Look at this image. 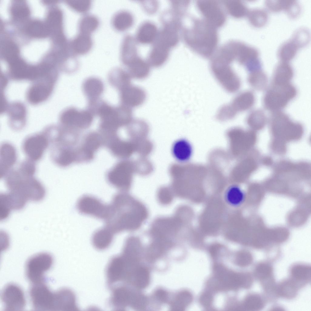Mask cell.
<instances>
[{"label": "cell", "mask_w": 311, "mask_h": 311, "mask_svg": "<svg viewBox=\"0 0 311 311\" xmlns=\"http://www.w3.org/2000/svg\"><path fill=\"white\" fill-rule=\"evenodd\" d=\"M210 66L214 76L226 91L234 93L239 89L240 79L228 64L211 59Z\"/></svg>", "instance_id": "cell-9"}, {"label": "cell", "mask_w": 311, "mask_h": 311, "mask_svg": "<svg viewBox=\"0 0 311 311\" xmlns=\"http://www.w3.org/2000/svg\"><path fill=\"white\" fill-rule=\"evenodd\" d=\"M291 273L292 276L296 280H306L310 278L311 268L305 265H296L292 268Z\"/></svg>", "instance_id": "cell-49"}, {"label": "cell", "mask_w": 311, "mask_h": 311, "mask_svg": "<svg viewBox=\"0 0 311 311\" xmlns=\"http://www.w3.org/2000/svg\"><path fill=\"white\" fill-rule=\"evenodd\" d=\"M158 34L156 26L152 22H146L139 27L137 34V40L142 44H149L155 41Z\"/></svg>", "instance_id": "cell-30"}, {"label": "cell", "mask_w": 311, "mask_h": 311, "mask_svg": "<svg viewBox=\"0 0 311 311\" xmlns=\"http://www.w3.org/2000/svg\"><path fill=\"white\" fill-rule=\"evenodd\" d=\"M49 145L48 138L43 130L26 137L22 143V148L27 159L36 162L41 159Z\"/></svg>", "instance_id": "cell-14"}, {"label": "cell", "mask_w": 311, "mask_h": 311, "mask_svg": "<svg viewBox=\"0 0 311 311\" xmlns=\"http://www.w3.org/2000/svg\"><path fill=\"white\" fill-rule=\"evenodd\" d=\"M146 97L145 91L142 88L131 84L120 89V98L125 106L130 108L140 106Z\"/></svg>", "instance_id": "cell-18"}, {"label": "cell", "mask_w": 311, "mask_h": 311, "mask_svg": "<svg viewBox=\"0 0 311 311\" xmlns=\"http://www.w3.org/2000/svg\"><path fill=\"white\" fill-rule=\"evenodd\" d=\"M133 22L132 15L129 12L123 11L115 15L113 19L112 24L116 30L122 31L130 28Z\"/></svg>", "instance_id": "cell-34"}, {"label": "cell", "mask_w": 311, "mask_h": 311, "mask_svg": "<svg viewBox=\"0 0 311 311\" xmlns=\"http://www.w3.org/2000/svg\"><path fill=\"white\" fill-rule=\"evenodd\" d=\"M293 75L291 66L287 62L281 61L275 68L272 84L282 85L290 83Z\"/></svg>", "instance_id": "cell-27"}, {"label": "cell", "mask_w": 311, "mask_h": 311, "mask_svg": "<svg viewBox=\"0 0 311 311\" xmlns=\"http://www.w3.org/2000/svg\"><path fill=\"white\" fill-rule=\"evenodd\" d=\"M93 120L92 116L88 112L69 108L60 114L59 126L67 129L82 131L91 126Z\"/></svg>", "instance_id": "cell-10"}, {"label": "cell", "mask_w": 311, "mask_h": 311, "mask_svg": "<svg viewBox=\"0 0 311 311\" xmlns=\"http://www.w3.org/2000/svg\"><path fill=\"white\" fill-rule=\"evenodd\" d=\"M181 223L177 214L170 217L158 218L151 225L150 234L152 241L171 245L172 240L176 236Z\"/></svg>", "instance_id": "cell-6"}, {"label": "cell", "mask_w": 311, "mask_h": 311, "mask_svg": "<svg viewBox=\"0 0 311 311\" xmlns=\"http://www.w3.org/2000/svg\"><path fill=\"white\" fill-rule=\"evenodd\" d=\"M57 77V73H51L40 76L32 81L26 94L28 102L32 105H37L46 100L53 92Z\"/></svg>", "instance_id": "cell-7"}, {"label": "cell", "mask_w": 311, "mask_h": 311, "mask_svg": "<svg viewBox=\"0 0 311 311\" xmlns=\"http://www.w3.org/2000/svg\"><path fill=\"white\" fill-rule=\"evenodd\" d=\"M190 27L183 29L186 45L195 53L205 58L212 57L218 41L217 28L204 19L192 18Z\"/></svg>", "instance_id": "cell-2"}, {"label": "cell", "mask_w": 311, "mask_h": 311, "mask_svg": "<svg viewBox=\"0 0 311 311\" xmlns=\"http://www.w3.org/2000/svg\"><path fill=\"white\" fill-rule=\"evenodd\" d=\"M29 295L33 308L36 310L53 311L55 292L43 282L33 284Z\"/></svg>", "instance_id": "cell-12"}, {"label": "cell", "mask_w": 311, "mask_h": 311, "mask_svg": "<svg viewBox=\"0 0 311 311\" xmlns=\"http://www.w3.org/2000/svg\"><path fill=\"white\" fill-rule=\"evenodd\" d=\"M130 168L128 162H118L106 172L107 181L110 185L119 190H128L131 183Z\"/></svg>", "instance_id": "cell-16"}, {"label": "cell", "mask_w": 311, "mask_h": 311, "mask_svg": "<svg viewBox=\"0 0 311 311\" xmlns=\"http://www.w3.org/2000/svg\"><path fill=\"white\" fill-rule=\"evenodd\" d=\"M156 298L159 301L161 302H166L167 299L168 294L167 292L162 289L157 290L155 293Z\"/></svg>", "instance_id": "cell-59"}, {"label": "cell", "mask_w": 311, "mask_h": 311, "mask_svg": "<svg viewBox=\"0 0 311 311\" xmlns=\"http://www.w3.org/2000/svg\"><path fill=\"white\" fill-rule=\"evenodd\" d=\"M109 205L105 226L114 234L138 229L147 218L145 206L129 194H116Z\"/></svg>", "instance_id": "cell-1"}, {"label": "cell", "mask_w": 311, "mask_h": 311, "mask_svg": "<svg viewBox=\"0 0 311 311\" xmlns=\"http://www.w3.org/2000/svg\"><path fill=\"white\" fill-rule=\"evenodd\" d=\"M200 299V303L202 306L205 307H208L212 303V297L210 294L205 293L201 296Z\"/></svg>", "instance_id": "cell-58"}, {"label": "cell", "mask_w": 311, "mask_h": 311, "mask_svg": "<svg viewBox=\"0 0 311 311\" xmlns=\"http://www.w3.org/2000/svg\"><path fill=\"white\" fill-rule=\"evenodd\" d=\"M1 49L2 55L8 63L19 57L18 49L12 42H5L2 44Z\"/></svg>", "instance_id": "cell-45"}, {"label": "cell", "mask_w": 311, "mask_h": 311, "mask_svg": "<svg viewBox=\"0 0 311 311\" xmlns=\"http://www.w3.org/2000/svg\"><path fill=\"white\" fill-rule=\"evenodd\" d=\"M134 282L138 288L143 289L145 288L149 284V274L145 268L140 267L138 268L134 273Z\"/></svg>", "instance_id": "cell-46"}, {"label": "cell", "mask_w": 311, "mask_h": 311, "mask_svg": "<svg viewBox=\"0 0 311 311\" xmlns=\"http://www.w3.org/2000/svg\"><path fill=\"white\" fill-rule=\"evenodd\" d=\"M174 193L168 188L160 189L157 194L158 200L160 203L164 205H167L171 203L173 200Z\"/></svg>", "instance_id": "cell-54"}, {"label": "cell", "mask_w": 311, "mask_h": 311, "mask_svg": "<svg viewBox=\"0 0 311 311\" xmlns=\"http://www.w3.org/2000/svg\"><path fill=\"white\" fill-rule=\"evenodd\" d=\"M78 309L75 295L72 290L64 288L55 292L53 311H78Z\"/></svg>", "instance_id": "cell-19"}, {"label": "cell", "mask_w": 311, "mask_h": 311, "mask_svg": "<svg viewBox=\"0 0 311 311\" xmlns=\"http://www.w3.org/2000/svg\"><path fill=\"white\" fill-rule=\"evenodd\" d=\"M172 153L175 159L178 161L184 162L189 160L193 154L192 146L186 139H179L173 144Z\"/></svg>", "instance_id": "cell-25"}, {"label": "cell", "mask_w": 311, "mask_h": 311, "mask_svg": "<svg viewBox=\"0 0 311 311\" xmlns=\"http://www.w3.org/2000/svg\"><path fill=\"white\" fill-rule=\"evenodd\" d=\"M26 29L28 34L35 37H46L50 33L46 23L39 20H34L29 22Z\"/></svg>", "instance_id": "cell-38"}, {"label": "cell", "mask_w": 311, "mask_h": 311, "mask_svg": "<svg viewBox=\"0 0 311 311\" xmlns=\"http://www.w3.org/2000/svg\"><path fill=\"white\" fill-rule=\"evenodd\" d=\"M236 114L230 104H229L222 107L218 111L216 117L220 120H226L234 118Z\"/></svg>", "instance_id": "cell-52"}, {"label": "cell", "mask_w": 311, "mask_h": 311, "mask_svg": "<svg viewBox=\"0 0 311 311\" xmlns=\"http://www.w3.org/2000/svg\"><path fill=\"white\" fill-rule=\"evenodd\" d=\"M69 5L76 11L84 13L87 12L90 8L91 1L87 0H71L68 1Z\"/></svg>", "instance_id": "cell-51"}, {"label": "cell", "mask_w": 311, "mask_h": 311, "mask_svg": "<svg viewBox=\"0 0 311 311\" xmlns=\"http://www.w3.org/2000/svg\"><path fill=\"white\" fill-rule=\"evenodd\" d=\"M267 120L266 115L263 110L256 109L251 111L247 118V122L251 126L259 129L263 127Z\"/></svg>", "instance_id": "cell-42"}, {"label": "cell", "mask_w": 311, "mask_h": 311, "mask_svg": "<svg viewBox=\"0 0 311 311\" xmlns=\"http://www.w3.org/2000/svg\"><path fill=\"white\" fill-rule=\"evenodd\" d=\"M6 110L10 127L15 130L23 128L26 124L27 114L24 104L19 102H14L8 105Z\"/></svg>", "instance_id": "cell-20"}, {"label": "cell", "mask_w": 311, "mask_h": 311, "mask_svg": "<svg viewBox=\"0 0 311 311\" xmlns=\"http://www.w3.org/2000/svg\"><path fill=\"white\" fill-rule=\"evenodd\" d=\"M77 208L80 213L100 219H107L109 212V205L103 203L98 198L92 196L84 195L79 198Z\"/></svg>", "instance_id": "cell-15"}, {"label": "cell", "mask_w": 311, "mask_h": 311, "mask_svg": "<svg viewBox=\"0 0 311 311\" xmlns=\"http://www.w3.org/2000/svg\"><path fill=\"white\" fill-rule=\"evenodd\" d=\"M126 66L128 68V72L131 78L142 80L146 78L149 74V64L138 56Z\"/></svg>", "instance_id": "cell-24"}, {"label": "cell", "mask_w": 311, "mask_h": 311, "mask_svg": "<svg viewBox=\"0 0 311 311\" xmlns=\"http://www.w3.org/2000/svg\"><path fill=\"white\" fill-rule=\"evenodd\" d=\"M227 12L236 18H243L247 16L249 10L246 5L239 0L222 1Z\"/></svg>", "instance_id": "cell-33"}, {"label": "cell", "mask_w": 311, "mask_h": 311, "mask_svg": "<svg viewBox=\"0 0 311 311\" xmlns=\"http://www.w3.org/2000/svg\"><path fill=\"white\" fill-rule=\"evenodd\" d=\"M111 288L109 304L112 308L115 310H121L130 306L134 293L122 286L116 285Z\"/></svg>", "instance_id": "cell-21"}, {"label": "cell", "mask_w": 311, "mask_h": 311, "mask_svg": "<svg viewBox=\"0 0 311 311\" xmlns=\"http://www.w3.org/2000/svg\"><path fill=\"white\" fill-rule=\"evenodd\" d=\"M53 261L52 256L47 252L40 253L31 256L26 265L27 279L32 284L43 282L44 273L51 268Z\"/></svg>", "instance_id": "cell-8"}, {"label": "cell", "mask_w": 311, "mask_h": 311, "mask_svg": "<svg viewBox=\"0 0 311 311\" xmlns=\"http://www.w3.org/2000/svg\"><path fill=\"white\" fill-rule=\"evenodd\" d=\"M248 81L254 89L261 91L266 88L268 79L266 75L260 70L249 73Z\"/></svg>", "instance_id": "cell-36"}, {"label": "cell", "mask_w": 311, "mask_h": 311, "mask_svg": "<svg viewBox=\"0 0 311 311\" xmlns=\"http://www.w3.org/2000/svg\"><path fill=\"white\" fill-rule=\"evenodd\" d=\"M1 297L5 311H20L26 305L24 293L18 285L9 283L2 289Z\"/></svg>", "instance_id": "cell-17"}, {"label": "cell", "mask_w": 311, "mask_h": 311, "mask_svg": "<svg viewBox=\"0 0 311 311\" xmlns=\"http://www.w3.org/2000/svg\"><path fill=\"white\" fill-rule=\"evenodd\" d=\"M255 98L251 91L243 92L236 96L230 104L232 108L237 113L251 108L254 105Z\"/></svg>", "instance_id": "cell-29"}, {"label": "cell", "mask_w": 311, "mask_h": 311, "mask_svg": "<svg viewBox=\"0 0 311 311\" xmlns=\"http://www.w3.org/2000/svg\"><path fill=\"white\" fill-rule=\"evenodd\" d=\"M226 198L227 202L234 206H238L243 203L245 198L244 191L238 186L233 185L227 190Z\"/></svg>", "instance_id": "cell-39"}, {"label": "cell", "mask_w": 311, "mask_h": 311, "mask_svg": "<svg viewBox=\"0 0 311 311\" xmlns=\"http://www.w3.org/2000/svg\"><path fill=\"white\" fill-rule=\"evenodd\" d=\"M222 2L215 0H197V7L203 19L217 28L223 26L226 16L222 7Z\"/></svg>", "instance_id": "cell-13"}, {"label": "cell", "mask_w": 311, "mask_h": 311, "mask_svg": "<svg viewBox=\"0 0 311 311\" xmlns=\"http://www.w3.org/2000/svg\"><path fill=\"white\" fill-rule=\"evenodd\" d=\"M15 149L8 142L3 143L0 146V178H3L12 169L17 160Z\"/></svg>", "instance_id": "cell-22"}, {"label": "cell", "mask_w": 311, "mask_h": 311, "mask_svg": "<svg viewBox=\"0 0 311 311\" xmlns=\"http://www.w3.org/2000/svg\"><path fill=\"white\" fill-rule=\"evenodd\" d=\"M272 271V268L269 264L261 263L256 266L255 270V275L258 279H264L270 276Z\"/></svg>", "instance_id": "cell-53"}, {"label": "cell", "mask_w": 311, "mask_h": 311, "mask_svg": "<svg viewBox=\"0 0 311 311\" xmlns=\"http://www.w3.org/2000/svg\"><path fill=\"white\" fill-rule=\"evenodd\" d=\"M114 234L105 226L96 231L92 238V243L94 248L102 250L108 248L112 243Z\"/></svg>", "instance_id": "cell-26"}, {"label": "cell", "mask_w": 311, "mask_h": 311, "mask_svg": "<svg viewBox=\"0 0 311 311\" xmlns=\"http://www.w3.org/2000/svg\"><path fill=\"white\" fill-rule=\"evenodd\" d=\"M99 111L101 118L99 132L102 135L114 133L132 120V110L125 106L117 108L116 110L104 104L100 107Z\"/></svg>", "instance_id": "cell-4"}, {"label": "cell", "mask_w": 311, "mask_h": 311, "mask_svg": "<svg viewBox=\"0 0 311 311\" xmlns=\"http://www.w3.org/2000/svg\"><path fill=\"white\" fill-rule=\"evenodd\" d=\"M84 91L89 97L94 98L99 96L102 93L103 87L102 82L95 78H90L85 82Z\"/></svg>", "instance_id": "cell-41"}, {"label": "cell", "mask_w": 311, "mask_h": 311, "mask_svg": "<svg viewBox=\"0 0 311 311\" xmlns=\"http://www.w3.org/2000/svg\"><path fill=\"white\" fill-rule=\"evenodd\" d=\"M247 16L250 24L258 28L265 26L268 19L267 12L264 9L259 8L249 10Z\"/></svg>", "instance_id": "cell-37"}, {"label": "cell", "mask_w": 311, "mask_h": 311, "mask_svg": "<svg viewBox=\"0 0 311 311\" xmlns=\"http://www.w3.org/2000/svg\"><path fill=\"white\" fill-rule=\"evenodd\" d=\"M11 12L15 19L22 20L28 16L29 11L28 7L26 4L17 2L12 5L11 9Z\"/></svg>", "instance_id": "cell-50"}, {"label": "cell", "mask_w": 311, "mask_h": 311, "mask_svg": "<svg viewBox=\"0 0 311 311\" xmlns=\"http://www.w3.org/2000/svg\"><path fill=\"white\" fill-rule=\"evenodd\" d=\"M263 306V302L261 298L255 294L250 295L248 296L243 303V308L248 310H259L262 309Z\"/></svg>", "instance_id": "cell-47"}, {"label": "cell", "mask_w": 311, "mask_h": 311, "mask_svg": "<svg viewBox=\"0 0 311 311\" xmlns=\"http://www.w3.org/2000/svg\"><path fill=\"white\" fill-rule=\"evenodd\" d=\"M135 39L130 36H126L124 39L121 50V58L126 66L138 56Z\"/></svg>", "instance_id": "cell-31"}, {"label": "cell", "mask_w": 311, "mask_h": 311, "mask_svg": "<svg viewBox=\"0 0 311 311\" xmlns=\"http://www.w3.org/2000/svg\"><path fill=\"white\" fill-rule=\"evenodd\" d=\"M310 39L309 30L305 28H299L294 32L291 39L299 48L306 46Z\"/></svg>", "instance_id": "cell-44"}, {"label": "cell", "mask_w": 311, "mask_h": 311, "mask_svg": "<svg viewBox=\"0 0 311 311\" xmlns=\"http://www.w3.org/2000/svg\"><path fill=\"white\" fill-rule=\"evenodd\" d=\"M253 260L251 254L246 251H242L236 254L235 262L238 266L241 267L247 266L251 264Z\"/></svg>", "instance_id": "cell-55"}, {"label": "cell", "mask_w": 311, "mask_h": 311, "mask_svg": "<svg viewBox=\"0 0 311 311\" xmlns=\"http://www.w3.org/2000/svg\"><path fill=\"white\" fill-rule=\"evenodd\" d=\"M299 47L291 39L281 45L278 50V56L282 62H287L293 59L296 56Z\"/></svg>", "instance_id": "cell-35"}, {"label": "cell", "mask_w": 311, "mask_h": 311, "mask_svg": "<svg viewBox=\"0 0 311 311\" xmlns=\"http://www.w3.org/2000/svg\"><path fill=\"white\" fill-rule=\"evenodd\" d=\"M79 24L80 32L90 34L97 28L99 21L95 17L88 15L84 17Z\"/></svg>", "instance_id": "cell-43"}, {"label": "cell", "mask_w": 311, "mask_h": 311, "mask_svg": "<svg viewBox=\"0 0 311 311\" xmlns=\"http://www.w3.org/2000/svg\"><path fill=\"white\" fill-rule=\"evenodd\" d=\"M170 48L161 42L155 40L149 54L148 62L156 67L162 66L167 60Z\"/></svg>", "instance_id": "cell-23"}, {"label": "cell", "mask_w": 311, "mask_h": 311, "mask_svg": "<svg viewBox=\"0 0 311 311\" xmlns=\"http://www.w3.org/2000/svg\"><path fill=\"white\" fill-rule=\"evenodd\" d=\"M301 10V5L296 1L288 0L285 11L290 17L295 18L300 15Z\"/></svg>", "instance_id": "cell-56"}, {"label": "cell", "mask_w": 311, "mask_h": 311, "mask_svg": "<svg viewBox=\"0 0 311 311\" xmlns=\"http://www.w3.org/2000/svg\"><path fill=\"white\" fill-rule=\"evenodd\" d=\"M193 296L189 292L183 291L179 292L171 303V309L174 311L183 310L191 302Z\"/></svg>", "instance_id": "cell-40"}, {"label": "cell", "mask_w": 311, "mask_h": 311, "mask_svg": "<svg viewBox=\"0 0 311 311\" xmlns=\"http://www.w3.org/2000/svg\"><path fill=\"white\" fill-rule=\"evenodd\" d=\"M277 292L280 296L287 298H291L296 294L297 289L293 282L286 281L282 283L279 286Z\"/></svg>", "instance_id": "cell-48"}, {"label": "cell", "mask_w": 311, "mask_h": 311, "mask_svg": "<svg viewBox=\"0 0 311 311\" xmlns=\"http://www.w3.org/2000/svg\"><path fill=\"white\" fill-rule=\"evenodd\" d=\"M214 270L220 288L231 289L242 287L245 288L248 284L249 278L247 274L233 272L219 264L215 265Z\"/></svg>", "instance_id": "cell-11"}, {"label": "cell", "mask_w": 311, "mask_h": 311, "mask_svg": "<svg viewBox=\"0 0 311 311\" xmlns=\"http://www.w3.org/2000/svg\"><path fill=\"white\" fill-rule=\"evenodd\" d=\"M297 94L296 87L290 83L282 85L272 84L264 96V106L266 109L272 112L280 111Z\"/></svg>", "instance_id": "cell-5"}, {"label": "cell", "mask_w": 311, "mask_h": 311, "mask_svg": "<svg viewBox=\"0 0 311 311\" xmlns=\"http://www.w3.org/2000/svg\"><path fill=\"white\" fill-rule=\"evenodd\" d=\"M34 175L20 165L12 169L3 178L8 192L26 202L42 200L45 190Z\"/></svg>", "instance_id": "cell-3"}, {"label": "cell", "mask_w": 311, "mask_h": 311, "mask_svg": "<svg viewBox=\"0 0 311 311\" xmlns=\"http://www.w3.org/2000/svg\"><path fill=\"white\" fill-rule=\"evenodd\" d=\"M92 41L90 34L80 32L72 42L73 50L75 54H84L91 48Z\"/></svg>", "instance_id": "cell-32"}, {"label": "cell", "mask_w": 311, "mask_h": 311, "mask_svg": "<svg viewBox=\"0 0 311 311\" xmlns=\"http://www.w3.org/2000/svg\"><path fill=\"white\" fill-rule=\"evenodd\" d=\"M62 14L58 10H53L48 13L46 23L50 32H53L60 41L64 40L62 30Z\"/></svg>", "instance_id": "cell-28"}, {"label": "cell", "mask_w": 311, "mask_h": 311, "mask_svg": "<svg viewBox=\"0 0 311 311\" xmlns=\"http://www.w3.org/2000/svg\"><path fill=\"white\" fill-rule=\"evenodd\" d=\"M283 0H266L265 5L269 11L277 12L283 10Z\"/></svg>", "instance_id": "cell-57"}]
</instances>
